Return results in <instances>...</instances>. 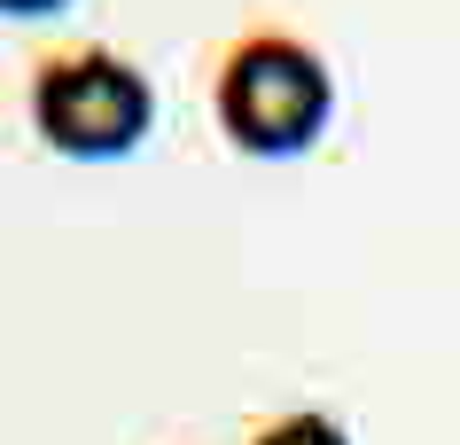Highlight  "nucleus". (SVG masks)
Returning <instances> with one entry per match:
<instances>
[{"label":"nucleus","mask_w":460,"mask_h":445,"mask_svg":"<svg viewBox=\"0 0 460 445\" xmlns=\"http://www.w3.org/2000/svg\"><path fill=\"white\" fill-rule=\"evenodd\" d=\"M55 8H71V0H0V16H16V24H31V16H55Z\"/></svg>","instance_id":"4"},{"label":"nucleus","mask_w":460,"mask_h":445,"mask_svg":"<svg viewBox=\"0 0 460 445\" xmlns=\"http://www.w3.org/2000/svg\"><path fill=\"white\" fill-rule=\"evenodd\" d=\"M250 445H351L336 414H313V406H296V414H266L250 430Z\"/></svg>","instance_id":"3"},{"label":"nucleus","mask_w":460,"mask_h":445,"mask_svg":"<svg viewBox=\"0 0 460 445\" xmlns=\"http://www.w3.org/2000/svg\"><path fill=\"white\" fill-rule=\"evenodd\" d=\"M24 118L40 133V148H55V156L118 165L156 133V78L102 40L48 48L24 78Z\"/></svg>","instance_id":"2"},{"label":"nucleus","mask_w":460,"mask_h":445,"mask_svg":"<svg viewBox=\"0 0 460 445\" xmlns=\"http://www.w3.org/2000/svg\"><path fill=\"white\" fill-rule=\"evenodd\" d=\"M336 118V71L328 55L289 24H250L234 31L211 63V125L226 133L234 156L281 165L328 133Z\"/></svg>","instance_id":"1"}]
</instances>
